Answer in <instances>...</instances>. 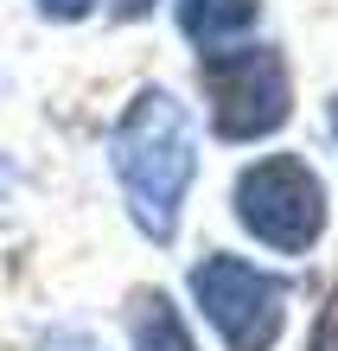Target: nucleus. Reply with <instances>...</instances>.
Listing matches in <instances>:
<instances>
[{
	"instance_id": "nucleus-1",
	"label": "nucleus",
	"mask_w": 338,
	"mask_h": 351,
	"mask_svg": "<svg viewBox=\"0 0 338 351\" xmlns=\"http://www.w3.org/2000/svg\"><path fill=\"white\" fill-rule=\"evenodd\" d=\"M109 154H115V179L128 192L134 223L154 243H173L179 204H185L192 173H198V128L185 115V102L166 90H141L128 102V115L115 121Z\"/></svg>"
},
{
	"instance_id": "nucleus-5",
	"label": "nucleus",
	"mask_w": 338,
	"mask_h": 351,
	"mask_svg": "<svg viewBox=\"0 0 338 351\" xmlns=\"http://www.w3.org/2000/svg\"><path fill=\"white\" fill-rule=\"evenodd\" d=\"M256 13H262L256 0H179V26L204 51H224L230 38H243L256 26Z\"/></svg>"
},
{
	"instance_id": "nucleus-2",
	"label": "nucleus",
	"mask_w": 338,
	"mask_h": 351,
	"mask_svg": "<svg viewBox=\"0 0 338 351\" xmlns=\"http://www.w3.org/2000/svg\"><path fill=\"white\" fill-rule=\"evenodd\" d=\"M237 217L256 243H268L281 256H300L326 230V185L306 160L268 154L256 167H243V179H237Z\"/></svg>"
},
{
	"instance_id": "nucleus-4",
	"label": "nucleus",
	"mask_w": 338,
	"mask_h": 351,
	"mask_svg": "<svg viewBox=\"0 0 338 351\" xmlns=\"http://www.w3.org/2000/svg\"><path fill=\"white\" fill-rule=\"evenodd\" d=\"M192 294L230 351H268L287 319V281L237 256H204L192 268Z\"/></svg>"
},
{
	"instance_id": "nucleus-8",
	"label": "nucleus",
	"mask_w": 338,
	"mask_h": 351,
	"mask_svg": "<svg viewBox=\"0 0 338 351\" xmlns=\"http://www.w3.org/2000/svg\"><path fill=\"white\" fill-rule=\"evenodd\" d=\"M38 7H45L51 19H83V13L96 7V0H38Z\"/></svg>"
},
{
	"instance_id": "nucleus-6",
	"label": "nucleus",
	"mask_w": 338,
	"mask_h": 351,
	"mask_svg": "<svg viewBox=\"0 0 338 351\" xmlns=\"http://www.w3.org/2000/svg\"><path fill=\"white\" fill-rule=\"evenodd\" d=\"M134 351H198L192 332H185V319H179V306L166 294L141 300V313H134Z\"/></svg>"
},
{
	"instance_id": "nucleus-10",
	"label": "nucleus",
	"mask_w": 338,
	"mask_h": 351,
	"mask_svg": "<svg viewBox=\"0 0 338 351\" xmlns=\"http://www.w3.org/2000/svg\"><path fill=\"white\" fill-rule=\"evenodd\" d=\"M332 128H338V102H332Z\"/></svg>"
},
{
	"instance_id": "nucleus-7",
	"label": "nucleus",
	"mask_w": 338,
	"mask_h": 351,
	"mask_svg": "<svg viewBox=\"0 0 338 351\" xmlns=\"http://www.w3.org/2000/svg\"><path fill=\"white\" fill-rule=\"evenodd\" d=\"M306 351H338V294L326 300V313H319V326H313V345Z\"/></svg>"
},
{
	"instance_id": "nucleus-9",
	"label": "nucleus",
	"mask_w": 338,
	"mask_h": 351,
	"mask_svg": "<svg viewBox=\"0 0 338 351\" xmlns=\"http://www.w3.org/2000/svg\"><path fill=\"white\" fill-rule=\"evenodd\" d=\"M147 7H154V0H115V19H141Z\"/></svg>"
},
{
	"instance_id": "nucleus-3",
	"label": "nucleus",
	"mask_w": 338,
	"mask_h": 351,
	"mask_svg": "<svg viewBox=\"0 0 338 351\" xmlns=\"http://www.w3.org/2000/svg\"><path fill=\"white\" fill-rule=\"evenodd\" d=\"M204 96H210V128L224 141H262L287 121L293 90H287V64L268 45H224L204 51Z\"/></svg>"
}]
</instances>
